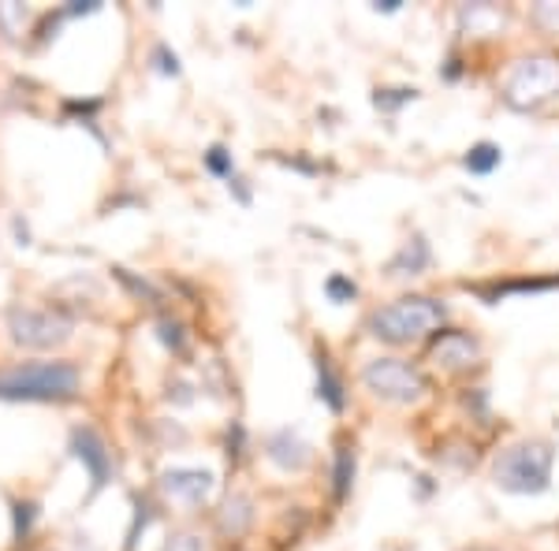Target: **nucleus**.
Listing matches in <instances>:
<instances>
[{
    "label": "nucleus",
    "instance_id": "f257e3e1",
    "mask_svg": "<svg viewBox=\"0 0 559 551\" xmlns=\"http://www.w3.org/2000/svg\"><path fill=\"white\" fill-rule=\"evenodd\" d=\"M79 395V369L71 361H31L0 373L4 403H68Z\"/></svg>",
    "mask_w": 559,
    "mask_h": 551
},
{
    "label": "nucleus",
    "instance_id": "9d476101",
    "mask_svg": "<svg viewBox=\"0 0 559 551\" xmlns=\"http://www.w3.org/2000/svg\"><path fill=\"white\" fill-rule=\"evenodd\" d=\"M269 458L280 466V469H292V474H299V469L310 466V444L299 436V432H292V429H280L269 436Z\"/></svg>",
    "mask_w": 559,
    "mask_h": 551
},
{
    "label": "nucleus",
    "instance_id": "393cba45",
    "mask_svg": "<svg viewBox=\"0 0 559 551\" xmlns=\"http://www.w3.org/2000/svg\"><path fill=\"white\" fill-rule=\"evenodd\" d=\"M12 228H15V235H20V247H26V239H31V235H26V224H23V220H15Z\"/></svg>",
    "mask_w": 559,
    "mask_h": 551
},
{
    "label": "nucleus",
    "instance_id": "2eb2a0df",
    "mask_svg": "<svg viewBox=\"0 0 559 551\" xmlns=\"http://www.w3.org/2000/svg\"><path fill=\"white\" fill-rule=\"evenodd\" d=\"M247 522H250V503H247V500H231L228 507H224L221 529H224V532H231V537H236V532L247 529Z\"/></svg>",
    "mask_w": 559,
    "mask_h": 551
},
{
    "label": "nucleus",
    "instance_id": "7ed1b4c3",
    "mask_svg": "<svg viewBox=\"0 0 559 551\" xmlns=\"http://www.w3.org/2000/svg\"><path fill=\"white\" fill-rule=\"evenodd\" d=\"M444 324V306L437 298H400L373 313V336L384 343H414Z\"/></svg>",
    "mask_w": 559,
    "mask_h": 551
},
{
    "label": "nucleus",
    "instance_id": "20e7f679",
    "mask_svg": "<svg viewBox=\"0 0 559 551\" xmlns=\"http://www.w3.org/2000/svg\"><path fill=\"white\" fill-rule=\"evenodd\" d=\"M503 97H508L511 108H540L545 101H552V97H559V60H522L503 83Z\"/></svg>",
    "mask_w": 559,
    "mask_h": 551
},
{
    "label": "nucleus",
    "instance_id": "5701e85b",
    "mask_svg": "<svg viewBox=\"0 0 559 551\" xmlns=\"http://www.w3.org/2000/svg\"><path fill=\"white\" fill-rule=\"evenodd\" d=\"M160 339H165L168 347H176V350L183 347V336H179V324H168V321L160 324Z\"/></svg>",
    "mask_w": 559,
    "mask_h": 551
},
{
    "label": "nucleus",
    "instance_id": "39448f33",
    "mask_svg": "<svg viewBox=\"0 0 559 551\" xmlns=\"http://www.w3.org/2000/svg\"><path fill=\"white\" fill-rule=\"evenodd\" d=\"M362 381L384 403H414L426 395V376L400 358H377L366 366Z\"/></svg>",
    "mask_w": 559,
    "mask_h": 551
},
{
    "label": "nucleus",
    "instance_id": "b1692460",
    "mask_svg": "<svg viewBox=\"0 0 559 551\" xmlns=\"http://www.w3.org/2000/svg\"><path fill=\"white\" fill-rule=\"evenodd\" d=\"M377 12H400V0H377Z\"/></svg>",
    "mask_w": 559,
    "mask_h": 551
},
{
    "label": "nucleus",
    "instance_id": "6e6552de",
    "mask_svg": "<svg viewBox=\"0 0 559 551\" xmlns=\"http://www.w3.org/2000/svg\"><path fill=\"white\" fill-rule=\"evenodd\" d=\"M71 451H75V455L86 463L90 488H94V492H102L105 481H108V451L102 444V436H97L94 429H75V436H71Z\"/></svg>",
    "mask_w": 559,
    "mask_h": 551
},
{
    "label": "nucleus",
    "instance_id": "ddd939ff",
    "mask_svg": "<svg viewBox=\"0 0 559 551\" xmlns=\"http://www.w3.org/2000/svg\"><path fill=\"white\" fill-rule=\"evenodd\" d=\"M466 171H474V176H489V171L500 165V146H492V142H477V146L463 157Z\"/></svg>",
    "mask_w": 559,
    "mask_h": 551
},
{
    "label": "nucleus",
    "instance_id": "f3484780",
    "mask_svg": "<svg viewBox=\"0 0 559 551\" xmlns=\"http://www.w3.org/2000/svg\"><path fill=\"white\" fill-rule=\"evenodd\" d=\"M414 97H418V89H381L373 101H377V108H388V112H392V108L407 105V101H414Z\"/></svg>",
    "mask_w": 559,
    "mask_h": 551
},
{
    "label": "nucleus",
    "instance_id": "dca6fc26",
    "mask_svg": "<svg viewBox=\"0 0 559 551\" xmlns=\"http://www.w3.org/2000/svg\"><path fill=\"white\" fill-rule=\"evenodd\" d=\"M530 20H534L540 31L548 34H559V4H552V0H545V4H537L534 12H530Z\"/></svg>",
    "mask_w": 559,
    "mask_h": 551
},
{
    "label": "nucleus",
    "instance_id": "423d86ee",
    "mask_svg": "<svg viewBox=\"0 0 559 551\" xmlns=\"http://www.w3.org/2000/svg\"><path fill=\"white\" fill-rule=\"evenodd\" d=\"M8 332L26 350H52L71 339V321L52 310H20L8 313Z\"/></svg>",
    "mask_w": 559,
    "mask_h": 551
},
{
    "label": "nucleus",
    "instance_id": "0eeeda50",
    "mask_svg": "<svg viewBox=\"0 0 559 551\" xmlns=\"http://www.w3.org/2000/svg\"><path fill=\"white\" fill-rule=\"evenodd\" d=\"M160 488H165L168 500H179V503H187V507H202V503L213 495V474L210 469L176 466L160 477Z\"/></svg>",
    "mask_w": 559,
    "mask_h": 551
},
{
    "label": "nucleus",
    "instance_id": "6ab92c4d",
    "mask_svg": "<svg viewBox=\"0 0 559 551\" xmlns=\"http://www.w3.org/2000/svg\"><path fill=\"white\" fill-rule=\"evenodd\" d=\"M34 518H38V503H15V537H26L34 526Z\"/></svg>",
    "mask_w": 559,
    "mask_h": 551
},
{
    "label": "nucleus",
    "instance_id": "a211bd4d",
    "mask_svg": "<svg viewBox=\"0 0 559 551\" xmlns=\"http://www.w3.org/2000/svg\"><path fill=\"white\" fill-rule=\"evenodd\" d=\"M324 291H329L332 302H350V298L358 295V287L350 284L347 276H329V284H324Z\"/></svg>",
    "mask_w": 559,
    "mask_h": 551
},
{
    "label": "nucleus",
    "instance_id": "9b49d317",
    "mask_svg": "<svg viewBox=\"0 0 559 551\" xmlns=\"http://www.w3.org/2000/svg\"><path fill=\"white\" fill-rule=\"evenodd\" d=\"M426 265H429V242L426 239H411L407 247L392 257L388 273H392V276H418Z\"/></svg>",
    "mask_w": 559,
    "mask_h": 551
},
{
    "label": "nucleus",
    "instance_id": "f8f14e48",
    "mask_svg": "<svg viewBox=\"0 0 559 551\" xmlns=\"http://www.w3.org/2000/svg\"><path fill=\"white\" fill-rule=\"evenodd\" d=\"M318 399L329 403L332 410H344V384H340V376L332 373V366L324 355H318Z\"/></svg>",
    "mask_w": 559,
    "mask_h": 551
},
{
    "label": "nucleus",
    "instance_id": "4be33fe9",
    "mask_svg": "<svg viewBox=\"0 0 559 551\" xmlns=\"http://www.w3.org/2000/svg\"><path fill=\"white\" fill-rule=\"evenodd\" d=\"M165 551H205V548H202V540H198V537H191V532H187V537L168 540Z\"/></svg>",
    "mask_w": 559,
    "mask_h": 551
},
{
    "label": "nucleus",
    "instance_id": "412c9836",
    "mask_svg": "<svg viewBox=\"0 0 559 551\" xmlns=\"http://www.w3.org/2000/svg\"><path fill=\"white\" fill-rule=\"evenodd\" d=\"M153 60H157V71H160V75H179V57H176V52H168V45H157Z\"/></svg>",
    "mask_w": 559,
    "mask_h": 551
},
{
    "label": "nucleus",
    "instance_id": "1a4fd4ad",
    "mask_svg": "<svg viewBox=\"0 0 559 551\" xmlns=\"http://www.w3.org/2000/svg\"><path fill=\"white\" fill-rule=\"evenodd\" d=\"M477 355H481V347L466 332H444V336L432 343V361L444 369H471Z\"/></svg>",
    "mask_w": 559,
    "mask_h": 551
},
{
    "label": "nucleus",
    "instance_id": "aec40b11",
    "mask_svg": "<svg viewBox=\"0 0 559 551\" xmlns=\"http://www.w3.org/2000/svg\"><path fill=\"white\" fill-rule=\"evenodd\" d=\"M205 165H210L213 176L231 179V157H228V149H224V146H213L210 153H205Z\"/></svg>",
    "mask_w": 559,
    "mask_h": 551
},
{
    "label": "nucleus",
    "instance_id": "f03ea898",
    "mask_svg": "<svg viewBox=\"0 0 559 551\" xmlns=\"http://www.w3.org/2000/svg\"><path fill=\"white\" fill-rule=\"evenodd\" d=\"M496 484L511 495H540L552 477V447L540 440H526L500 455V463L492 469Z\"/></svg>",
    "mask_w": 559,
    "mask_h": 551
},
{
    "label": "nucleus",
    "instance_id": "4468645a",
    "mask_svg": "<svg viewBox=\"0 0 559 551\" xmlns=\"http://www.w3.org/2000/svg\"><path fill=\"white\" fill-rule=\"evenodd\" d=\"M332 481H336V500H347L350 481H355V451L347 444L336 451V474H332Z\"/></svg>",
    "mask_w": 559,
    "mask_h": 551
}]
</instances>
